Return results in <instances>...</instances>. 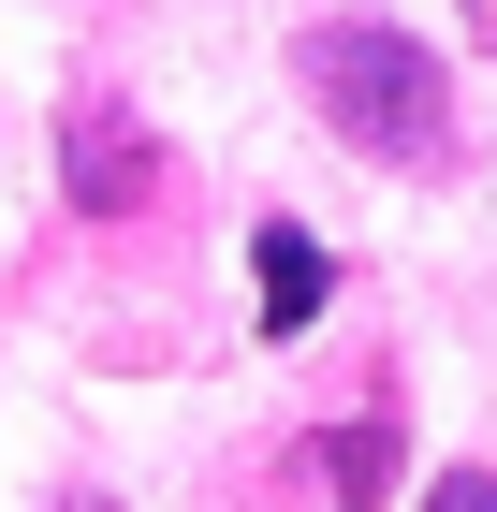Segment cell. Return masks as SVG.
Masks as SVG:
<instances>
[{"label": "cell", "instance_id": "5b68a950", "mask_svg": "<svg viewBox=\"0 0 497 512\" xmlns=\"http://www.w3.org/2000/svg\"><path fill=\"white\" fill-rule=\"evenodd\" d=\"M424 512H497V469H439V498Z\"/></svg>", "mask_w": 497, "mask_h": 512}, {"label": "cell", "instance_id": "3957f363", "mask_svg": "<svg viewBox=\"0 0 497 512\" xmlns=\"http://www.w3.org/2000/svg\"><path fill=\"white\" fill-rule=\"evenodd\" d=\"M381 498H395V439H381V425L322 439V512H381Z\"/></svg>", "mask_w": 497, "mask_h": 512}, {"label": "cell", "instance_id": "6da1fadb", "mask_svg": "<svg viewBox=\"0 0 497 512\" xmlns=\"http://www.w3.org/2000/svg\"><path fill=\"white\" fill-rule=\"evenodd\" d=\"M307 103H322V132L366 161H395V176H439L454 161V74L424 59L410 30H381V15H322V30L293 44Z\"/></svg>", "mask_w": 497, "mask_h": 512}, {"label": "cell", "instance_id": "7a4b0ae2", "mask_svg": "<svg viewBox=\"0 0 497 512\" xmlns=\"http://www.w3.org/2000/svg\"><path fill=\"white\" fill-rule=\"evenodd\" d=\"M264 337H307L322 322V293H337V264H322V235H293V220H264Z\"/></svg>", "mask_w": 497, "mask_h": 512}, {"label": "cell", "instance_id": "8992f818", "mask_svg": "<svg viewBox=\"0 0 497 512\" xmlns=\"http://www.w3.org/2000/svg\"><path fill=\"white\" fill-rule=\"evenodd\" d=\"M59 512H103V498H59Z\"/></svg>", "mask_w": 497, "mask_h": 512}, {"label": "cell", "instance_id": "277c9868", "mask_svg": "<svg viewBox=\"0 0 497 512\" xmlns=\"http://www.w3.org/2000/svg\"><path fill=\"white\" fill-rule=\"evenodd\" d=\"M74 191H88V205H132V191H147V147L103 132V118H74Z\"/></svg>", "mask_w": 497, "mask_h": 512}]
</instances>
